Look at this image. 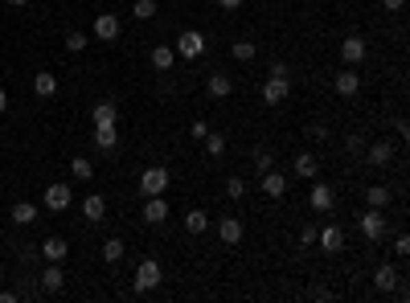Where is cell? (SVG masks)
Segmentation results:
<instances>
[{
  "label": "cell",
  "instance_id": "cell-1",
  "mask_svg": "<svg viewBox=\"0 0 410 303\" xmlns=\"http://www.w3.org/2000/svg\"><path fill=\"white\" fill-rule=\"evenodd\" d=\"M172 49H177V57H185V62H197V57L205 53V33H201V29H185V33H177Z\"/></svg>",
  "mask_w": 410,
  "mask_h": 303
},
{
  "label": "cell",
  "instance_id": "cell-2",
  "mask_svg": "<svg viewBox=\"0 0 410 303\" xmlns=\"http://www.w3.org/2000/svg\"><path fill=\"white\" fill-rule=\"evenodd\" d=\"M168 168H160V164H152V168H144L140 172V193L144 197H160V193H168Z\"/></svg>",
  "mask_w": 410,
  "mask_h": 303
},
{
  "label": "cell",
  "instance_id": "cell-3",
  "mask_svg": "<svg viewBox=\"0 0 410 303\" xmlns=\"http://www.w3.org/2000/svg\"><path fill=\"white\" fill-rule=\"evenodd\" d=\"M160 279H164L160 263H156V259H144V263L136 267V279H131V287H136V291H152V287H160Z\"/></svg>",
  "mask_w": 410,
  "mask_h": 303
},
{
  "label": "cell",
  "instance_id": "cell-4",
  "mask_svg": "<svg viewBox=\"0 0 410 303\" xmlns=\"http://www.w3.org/2000/svg\"><path fill=\"white\" fill-rule=\"evenodd\" d=\"M41 201H45V209H49V213H62V209H70V201H74V197H70V185L53 181V185H45V197H41Z\"/></svg>",
  "mask_w": 410,
  "mask_h": 303
},
{
  "label": "cell",
  "instance_id": "cell-5",
  "mask_svg": "<svg viewBox=\"0 0 410 303\" xmlns=\"http://www.w3.org/2000/svg\"><path fill=\"white\" fill-rule=\"evenodd\" d=\"M361 234L370 242H382L386 238V209H366L361 213Z\"/></svg>",
  "mask_w": 410,
  "mask_h": 303
},
{
  "label": "cell",
  "instance_id": "cell-6",
  "mask_svg": "<svg viewBox=\"0 0 410 303\" xmlns=\"http://www.w3.org/2000/svg\"><path fill=\"white\" fill-rule=\"evenodd\" d=\"M366 53H370V45H366V37H357V33H349V37L341 41V57H345V66H361V62H366Z\"/></svg>",
  "mask_w": 410,
  "mask_h": 303
},
{
  "label": "cell",
  "instance_id": "cell-7",
  "mask_svg": "<svg viewBox=\"0 0 410 303\" xmlns=\"http://www.w3.org/2000/svg\"><path fill=\"white\" fill-rule=\"evenodd\" d=\"M333 90H337L341 98H353V94L361 90V74H357V66H345V70L333 78Z\"/></svg>",
  "mask_w": 410,
  "mask_h": 303
},
{
  "label": "cell",
  "instance_id": "cell-8",
  "mask_svg": "<svg viewBox=\"0 0 410 303\" xmlns=\"http://www.w3.org/2000/svg\"><path fill=\"white\" fill-rule=\"evenodd\" d=\"M308 205H312V209H320V213H333V209H337V193H333V185L316 181V185H312V193H308Z\"/></svg>",
  "mask_w": 410,
  "mask_h": 303
},
{
  "label": "cell",
  "instance_id": "cell-9",
  "mask_svg": "<svg viewBox=\"0 0 410 303\" xmlns=\"http://www.w3.org/2000/svg\"><path fill=\"white\" fill-rule=\"evenodd\" d=\"M168 213H172V205L164 201V193H160V197H144V222H148V226H164Z\"/></svg>",
  "mask_w": 410,
  "mask_h": 303
},
{
  "label": "cell",
  "instance_id": "cell-10",
  "mask_svg": "<svg viewBox=\"0 0 410 303\" xmlns=\"http://www.w3.org/2000/svg\"><path fill=\"white\" fill-rule=\"evenodd\" d=\"M316 246H320L324 254H341V250H345V230H341V226H324V230H316Z\"/></svg>",
  "mask_w": 410,
  "mask_h": 303
},
{
  "label": "cell",
  "instance_id": "cell-11",
  "mask_svg": "<svg viewBox=\"0 0 410 303\" xmlns=\"http://www.w3.org/2000/svg\"><path fill=\"white\" fill-rule=\"evenodd\" d=\"M287 94H292V78H267L263 82V103L267 107H279Z\"/></svg>",
  "mask_w": 410,
  "mask_h": 303
},
{
  "label": "cell",
  "instance_id": "cell-12",
  "mask_svg": "<svg viewBox=\"0 0 410 303\" xmlns=\"http://www.w3.org/2000/svg\"><path fill=\"white\" fill-rule=\"evenodd\" d=\"M374 168H386L390 160H394V144L390 140H374V144H366V152H361Z\"/></svg>",
  "mask_w": 410,
  "mask_h": 303
},
{
  "label": "cell",
  "instance_id": "cell-13",
  "mask_svg": "<svg viewBox=\"0 0 410 303\" xmlns=\"http://www.w3.org/2000/svg\"><path fill=\"white\" fill-rule=\"evenodd\" d=\"M90 119H94V127H119V107L111 98H103L90 107Z\"/></svg>",
  "mask_w": 410,
  "mask_h": 303
},
{
  "label": "cell",
  "instance_id": "cell-14",
  "mask_svg": "<svg viewBox=\"0 0 410 303\" xmlns=\"http://www.w3.org/2000/svg\"><path fill=\"white\" fill-rule=\"evenodd\" d=\"M37 283H41V291H45V295H57V291L66 287V271H62V263H49V267L41 271V279H37Z\"/></svg>",
  "mask_w": 410,
  "mask_h": 303
},
{
  "label": "cell",
  "instance_id": "cell-15",
  "mask_svg": "<svg viewBox=\"0 0 410 303\" xmlns=\"http://www.w3.org/2000/svg\"><path fill=\"white\" fill-rule=\"evenodd\" d=\"M402 283V275H398V267H390V263H382L378 271H374V287L382 291V295H390L394 287Z\"/></svg>",
  "mask_w": 410,
  "mask_h": 303
},
{
  "label": "cell",
  "instance_id": "cell-16",
  "mask_svg": "<svg viewBox=\"0 0 410 303\" xmlns=\"http://www.w3.org/2000/svg\"><path fill=\"white\" fill-rule=\"evenodd\" d=\"M94 37L99 41H115L119 37V16L115 12H99L94 16Z\"/></svg>",
  "mask_w": 410,
  "mask_h": 303
},
{
  "label": "cell",
  "instance_id": "cell-17",
  "mask_svg": "<svg viewBox=\"0 0 410 303\" xmlns=\"http://www.w3.org/2000/svg\"><path fill=\"white\" fill-rule=\"evenodd\" d=\"M82 218H86L90 226H99V222L107 218V197H103V193H90V197L82 201Z\"/></svg>",
  "mask_w": 410,
  "mask_h": 303
},
{
  "label": "cell",
  "instance_id": "cell-18",
  "mask_svg": "<svg viewBox=\"0 0 410 303\" xmlns=\"http://www.w3.org/2000/svg\"><path fill=\"white\" fill-rule=\"evenodd\" d=\"M205 90H209V98H226V94L234 90V78L222 74V70H214V74L205 78Z\"/></svg>",
  "mask_w": 410,
  "mask_h": 303
},
{
  "label": "cell",
  "instance_id": "cell-19",
  "mask_svg": "<svg viewBox=\"0 0 410 303\" xmlns=\"http://www.w3.org/2000/svg\"><path fill=\"white\" fill-rule=\"evenodd\" d=\"M242 234H246V230H242V222H238V218H222V222H218V238H222L226 246H238V242H242Z\"/></svg>",
  "mask_w": 410,
  "mask_h": 303
},
{
  "label": "cell",
  "instance_id": "cell-20",
  "mask_svg": "<svg viewBox=\"0 0 410 303\" xmlns=\"http://www.w3.org/2000/svg\"><path fill=\"white\" fill-rule=\"evenodd\" d=\"M292 172H296V176H308V181H312V176H320V160H316L312 152H300V156L292 160Z\"/></svg>",
  "mask_w": 410,
  "mask_h": 303
},
{
  "label": "cell",
  "instance_id": "cell-21",
  "mask_svg": "<svg viewBox=\"0 0 410 303\" xmlns=\"http://www.w3.org/2000/svg\"><path fill=\"white\" fill-rule=\"evenodd\" d=\"M37 254H41V259H45V263H62V259H66V254H70V242H62V238H45V242H41V250H37Z\"/></svg>",
  "mask_w": 410,
  "mask_h": 303
},
{
  "label": "cell",
  "instance_id": "cell-22",
  "mask_svg": "<svg viewBox=\"0 0 410 303\" xmlns=\"http://www.w3.org/2000/svg\"><path fill=\"white\" fill-rule=\"evenodd\" d=\"M152 66H156L160 74H168V70L177 66V49H172V45H152Z\"/></svg>",
  "mask_w": 410,
  "mask_h": 303
},
{
  "label": "cell",
  "instance_id": "cell-23",
  "mask_svg": "<svg viewBox=\"0 0 410 303\" xmlns=\"http://www.w3.org/2000/svg\"><path fill=\"white\" fill-rule=\"evenodd\" d=\"M263 193H267V197H283V193H287V176L275 172V168H267V172H263Z\"/></svg>",
  "mask_w": 410,
  "mask_h": 303
},
{
  "label": "cell",
  "instance_id": "cell-24",
  "mask_svg": "<svg viewBox=\"0 0 410 303\" xmlns=\"http://www.w3.org/2000/svg\"><path fill=\"white\" fill-rule=\"evenodd\" d=\"M205 230H209V213H205V209H185V234L197 238V234H205Z\"/></svg>",
  "mask_w": 410,
  "mask_h": 303
},
{
  "label": "cell",
  "instance_id": "cell-25",
  "mask_svg": "<svg viewBox=\"0 0 410 303\" xmlns=\"http://www.w3.org/2000/svg\"><path fill=\"white\" fill-rule=\"evenodd\" d=\"M33 90H37L41 98H53V94H57V74H49V70L33 74Z\"/></svg>",
  "mask_w": 410,
  "mask_h": 303
},
{
  "label": "cell",
  "instance_id": "cell-26",
  "mask_svg": "<svg viewBox=\"0 0 410 303\" xmlns=\"http://www.w3.org/2000/svg\"><path fill=\"white\" fill-rule=\"evenodd\" d=\"M8 218H12L16 226H33V222H37V205H33V201H16V205L8 209Z\"/></svg>",
  "mask_w": 410,
  "mask_h": 303
},
{
  "label": "cell",
  "instance_id": "cell-27",
  "mask_svg": "<svg viewBox=\"0 0 410 303\" xmlns=\"http://www.w3.org/2000/svg\"><path fill=\"white\" fill-rule=\"evenodd\" d=\"M390 197H394V193H390L386 185H370V189H366V205H370V209H386Z\"/></svg>",
  "mask_w": 410,
  "mask_h": 303
},
{
  "label": "cell",
  "instance_id": "cell-28",
  "mask_svg": "<svg viewBox=\"0 0 410 303\" xmlns=\"http://www.w3.org/2000/svg\"><path fill=\"white\" fill-rule=\"evenodd\" d=\"M94 144H99L103 152H111V148L119 144V127H94Z\"/></svg>",
  "mask_w": 410,
  "mask_h": 303
},
{
  "label": "cell",
  "instance_id": "cell-29",
  "mask_svg": "<svg viewBox=\"0 0 410 303\" xmlns=\"http://www.w3.org/2000/svg\"><path fill=\"white\" fill-rule=\"evenodd\" d=\"M123 250H127V242H123V238H107V242H103V259H107V263H119V259H123Z\"/></svg>",
  "mask_w": 410,
  "mask_h": 303
},
{
  "label": "cell",
  "instance_id": "cell-30",
  "mask_svg": "<svg viewBox=\"0 0 410 303\" xmlns=\"http://www.w3.org/2000/svg\"><path fill=\"white\" fill-rule=\"evenodd\" d=\"M86 45H90V37H86L82 29H70V33H66V49H70V53H82Z\"/></svg>",
  "mask_w": 410,
  "mask_h": 303
},
{
  "label": "cell",
  "instance_id": "cell-31",
  "mask_svg": "<svg viewBox=\"0 0 410 303\" xmlns=\"http://www.w3.org/2000/svg\"><path fill=\"white\" fill-rule=\"evenodd\" d=\"M70 172H74L78 181H90V176H94V168H90L86 156H74V160H70Z\"/></svg>",
  "mask_w": 410,
  "mask_h": 303
},
{
  "label": "cell",
  "instance_id": "cell-32",
  "mask_svg": "<svg viewBox=\"0 0 410 303\" xmlns=\"http://www.w3.org/2000/svg\"><path fill=\"white\" fill-rule=\"evenodd\" d=\"M131 16H136V21H152V16H156V0H136V4H131Z\"/></svg>",
  "mask_w": 410,
  "mask_h": 303
},
{
  "label": "cell",
  "instance_id": "cell-33",
  "mask_svg": "<svg viewBox=\"0 0 410 303\" xmlns=\"http://www.w3.org/2000/svg\"><path fill=\"white\" fill-rule=\"evenodd\" d=\"M226 197H230V201H242V197H246V181H242V176H230V181H226Z\"/></svg>",
  "mask_w": 410,
  "mask_h": 303
},
{
  "label": "cell",
  "instance_id": "cell-34",
  "mask_svg": "<svg viewBox=\"0 0 410 303\" xmlns=\"http://www.w3.org/2000/svg\"><path fill=\"white\" fill-rule=\"evenodd\" d=\"M230 53H234L238 62H251V57H255V41H234V45H230Z\"/></svg>",
  "mask_w": 410,
  "mask_h": 303
},
{
  "label": "cell",
  "instance_id": "cell-35",
  "mask_svg": "<svg viewBox=\"0 0 410 303\" xmlns=\"http://www.w3.org/2000/svg\"><path fill=\"white\" fill-rule=\"evenodd\" d=\"M205 152H209V156H222V152H226V135H205Z\"/></svg>",
  "mask_w": 410,
  "mask_h": 303
},
{
  "label": "cell",
  "instance_id": "cell-36",
  "mask_svg": "<svg viewBox=\"0 0 410 303\" xmlns=\"http://www.w3.org/2000/svg\"><path fill=\"white\" fill-rule=\"evenodd\" d=\"M271 164H275V156H271L267 148H255V168H259V172H267Z\"/></svg>",
  "mask_w": 410,
  "mask_h": 303
},
{
  "label": "cell",
  "instance_id": "cell-37",
  "mask_svg": "<svg viewBox=\"0 0 410 303\" xmlns=\"http://www.w3.org/2000/svg\"><path fill=\"white\" fill-rule=\"evenodd\" d=\"M394 254H398V259L410 254V234H394Z\"/></svg>",
  "mask_w": 410,
  "mask_h": 303
},
{
  "label": "cell",
  "instance_id": "cell-38",
  "mask_svg": "<svg viewBox=\"0 0 410 303\" xmlns=\"http://www.w3.org/2000/svg\"><path fill=\"white\" fill-rule=\"evenodd\" d=\"M345 148H349V156H361V152H366V140H361V135H349Z\"/></svg>",
  "mask_w": 410,
  "mask_h": 303
},
{
  "label": "cell",
  "instance_id": "cell-39",
  "mask_svg": "<svg viewBox=\"0 0 410 303\" xmlns=\"http://www.w3.org/2000/svg\"><path fill=\"white\" fill-rule=\"evenodd\" d=\"M300 246H304V250L316 246V226H304V230H300Z\"/></svg>",
  "mask_w": 410,
  "mask_h": 303
},
{
  "label": "cell",
  "instance_id": "cell-40",
  "mask_svg": "<svg viewBox=\"0 0 410 303\" xmlns=\"http://www.w3.org/2000/svg\"><path fill=\"white\" fill-rule=\"evenodd\" d=\"M189 135H193V140H205V135H209V127H205L201 119H193V123H189Z\"/></svg>",
  "mask_w": 410,
  "mask_h": 303
},
{
  "label": "cell",
  "instance_id": "cell-41",
  "mask_svg": "<svg viewBox=\"0 0 410 303\" xmlns=\"http://www.w3.org/2000/svg\"><path fill=\"white\" fill-rule=\"evenodd\" d=\"M271 78H292V70H287V62H271Z\"/></svg>",
  "mask_w": 410,
  "mask_h": 303
},
{
  "label": "cell",
  "instance_id": "cell-42",
  "mask_svg": "<svg viewBox=\"0 0 410 303\" xmlns=\"http://www.w3.org/2000/svg\"><path fill=\"white\" fill-rule=\"evenodd\" d=\"M308 135H312V140H329V127H324V123H312Z\"/></svg>",
  "mask_w": 410,
  "mask_h": 303
},
{
  "label": "cell",
  "instance_id": "cell-43",
  "mask_svg": "<svg viewBox=\"0 0 410 303\" xmlns=\"http://www.w3.org/2000/svg\"><path fill=\"white\" fill-rule=\"evenodd\" d=\"M394 131H398V140H410V123H407V119H398V123H394Z\"/></svg>",
  "mask_w": 410,
  "mask_h": 303
},
{
  "label": "cell",
  "instance_id": "cell-44",
  "mask_svg": "<svg viewBox=\"0 0 410 303\" xmlns=\"http://www.w3.org/2000/svg\"><path fill=\"white\" fill-rule=\"evenodd\" d=\"M382 4H386V12H402L407 8V0H382Z\"/></svg>",
  "mask_w": 410,
  "mask_h": 303
},
{
  "label": "cell",
  "instance_id": "cell-45",
  "mask_svg": "<svg viewBox=\"0 0 410 303\" xmlns=\"http://www.w3.org/2000/svg\"><path fill=\"white\" fill-rule=\"evenodd\" d=\"M222 8H242V0H218Z\"/></svg>",
  "mask_w": 410,
  "mask_h": 303
},
{
  "label": "cell",
  "instance_id": "cell-46",
  "mask_svg": "<svg viewBox=\"0 0 410 303\" xmlns=\"http://www.w3.org/2000/svg\"><path fill=\"white\" fill-rule=\"evenodd\" d=\"M4 111H8V94L0 90V115H4Z\"/></svg>",
  "mask_w": 410,
  "mask_h": 303
},
{
  "label": "cell",
  "instance_id": "cell-47",
  "mask_svg": "<svg viewBox=\"0 0 410 303\" xmlns=\"http://www.w3.org/2000/svg\"><path fill=\"white\" fill-rule=\"evenodd\" d=\"M8 4H12V8H21V4H29V0H8Z\"/></svg>",
  "mask_w": 410,
  "mask_h": 303
},
{
  "label": "cell",
  "instance_id": "cell-48",
  "mask_svg": "<svg viewBox=\"0 0 410 303\" xmlns=\"http://www.w3.org/2000/svg\"><path fill=\"white\" fill-rule=\"evenodd\" d=\"M0 275H4V263H0Z\"/></svg>",
  "mask_w": 410,
  "mask_h": 303
}]
</instances>
